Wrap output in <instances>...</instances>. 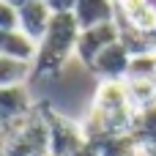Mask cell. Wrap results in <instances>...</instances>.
<instances>
[{
  "instance_id": "obj_3",
  "label": "cell",
  "mask_w": 156,
  "mask_h": 156,
  "mask_svg": "<svg viewBox=\"0 0 156 156\" xmlns=\"http://www.w3.org/2000/svg\"><path fill=\"white\" fill-rule=\"evenodd\" d=\"M3 156H49V134L41 112L33 107V112L16 123H8L0 143Z\"/></svg>"
},
{
  "instance_id": "obj_20",
  "label": "cell",
  "mask_w": 156,
  "mask_h": 156,
  "mask_svg": "<svg viewBox=\"0 0 156 156\" xmlns=\"http://www.w3.org/2000/svg\"><path fill=\"white\" fill-rule=\"evenodd\" d=\"M71 156H99V154H96V151H93V148H90V145L85 143V145H82L80 151H74V154H71Z\"/></svg>"
},
{
  "instance_id": "obj_16",
  "label": "cell",
  "mask_w": 156,
  "mask_h": 156,
  "mask_svg": "<svg viewBox=\"0 0 156 156\" xmlns=\"http://www.w3.org/2000/svg\"><path fill=\"white\" fill-rule=\"evenodd\" d=\"M126 77H143V80H156V55H132ZM123 77V80H126Z\"/></svg>"
},
{
  "instance_id": "obj_15",
  "label": "cell",
  "mask_w": 156,
  "mask_h": 156,
  "mask_svg": "<svg viewBox=\"0 0 156 156\" xmlns=\"http://www.w3.org/2000/svg\"><path fill=\"white\" fill-rule=\"evenodd\" d=\"M126 90H129V99L132 104L140 110V107H148L156 101V80H143V77H126Z\"/></svg>"
},
{
  "instance_id": "obj_17",
  "label": "cell",
  "mask_w": 156,
  "mask_h": 156,
  "mask_svg": "<svg viewBox=\"0 0 156 156\" xmlns=\"http://www.w3.org/2000/svg\"><path fill=\"white\" fill-rule=\"evenodd\" d=\"M0 30H19V19H16V8L5 0H0Z\"/></svg>"
},
{
  "instance_id": "obj_18",
  "label": "cell",
  "mask_w": 156,
  "mask_h": 156,
  "mask_svg": "<svg viewBox=\"0 0 156 156\" xmlns=\"http://www.w3.org/2000/svg\"><path fill=\"white\" fill-rule=\"evenodd\" d=\"M44 3L49 5V11H52V14H71L77 0H44Z\"/></svg>"
},
{
  "instance_id": "obj_2",
  "label": "cell",
  "mask_w": 156,
  "mask_h": 156,
  "mask_svg": "<svg viewBox=\"0 0 156 156\" xmlns=\"http://www.w3.org/2000/svg\"><path fill=\"white\" fill-rule=\"evenodd\" d=\"M77 36H80V25L74 14H52V22L36 49L33 77L41 80L58 77L66 69V63L77 55Z\"/></svg>"
},
{
  "instance_id": "obj_13",
  "label": "cell",
  "mask_w": 156,
  "mask_h": 156,
  "mask_svg": "<svg viewBox=\"0 0 156 156\" xmlns=\"http://www.w3.org/2000/svg\"><path fill=\"white\" fill-rule=\"evenodd\" d=\"M99 156H137V143L132 140V134H107V137H96L88 143Z\"/></svg>"
},
{
  "instance_id": "obj_8",
  "label": "cell",
  "mask_w": 156,
  "mask_h": 156,
  "mask_svg": "<svg viewBox=\"0 0 156 156\" xmlns=\"http://www.w3.org/2000/svg\"><path fill=\"white\" fill-rule=\"evenodd\" d=\"M16 19H19V30L30 38V41H41L49 22H52V11L44 0H27L16 8Z\"/></svg>"
},
{
  "instance_id": "obj_4",
  "label": "cell",
  "mask_w": 156,
  "mask_h": 156,
  "mask_svg": "<svg viewBox=\"0 0 156 156\" xmlns=\"http://www.w3.org/2000/svg\"><path fill=\"white\" fill-rule=\"evenodd\" d=\"M36 110L41 112L44 123H47V134H49V156H71L85 145V134L80 121H71L66 115H60L49 101H38Z\"/></svg>"
},
{
  "instance_id": "obj_14",
  "label": "cell",
  "mask_w": 156,
  "mask_h": 156,
  "mask_svg": "<svg viewBox=\"0 0 156 156\" xmlns=\"http://www.w3.org/2000/svg\"><path fill=\"white\" fill-rule=\"evenodd\" d=\"M30 77H33V63L30 60H19V58L0 55V88L25 85Z\"/></svg>"
},
{
  "instance_id": "obj_9",
  "label": "cell",
  "mask_w": 156,
  "mask_h": 156,
  "mask_svg": "<svg viewBox=\"0 0 156 156\" xmlns=\"http://www.w3.org/2000/svg\"><path fill=\"white\" fill-rule=\"evenodd\" d=\"M33 99L30 90L25 85H11V88H0V118L3 123H16L22 118H27L33 112Z\"/></svg>"
},
{
  "instance_id": "obj_12",
  "label": "cell",
  "mask_w": 156,
  "mask_h": 156,
  "mask_svg": "<svg viewBox=\"0 0 156 156\" xmlns=\"http://www.w3.org/2000/svg\"><path fill=\"white\" fill-rule=\"evenodd\" d=\"M129 134H132V140L137 143V148L156 143V101L148 104V107H140V110L134 112L132 126H129Z\"/></svg>"
},
{
  "instance_id": "obj_22",
  "label": "cell",
  "mask_w": 156,
  "mask_h": 156,
  "mask_svg": "<svg viewBox=\"0 0 156 156\" xmlns=\"http://www.w3.org/2000/svg\"><path fill=\"white\" fill-rule=\"evenodd\" d=\"M3 132H5V123H3V118H0V143H3Z\"/></svg>"
},
{
  "instance_id": "obj_7",
  "label": "cell",
  "mask_w": 156,
  "mask_h": 156,
  "mask_svg": "<svg viewBox=\"0 0 156 156\" xmlns=\"http://www.w3.org/2000/svg\"><path fill=\"white\" fill-rule=\"evenodd\" d=\"M129 63H132V52L118 38V41H112L107 49H101L93 58V63L88 66V71L96 74L99 80H123L126 71H129Z\"/></svg>"
},
{
  "instance_id": "obj_23",
  "label": "cell",
  "mask_w": 156,
  "mask_h": 156,
  "mask_svg": "<svg viewBox=\"0 0 156 156\" xmlns=\"http://www.w3.org/2000/svg\"><path fill=\"white\" fill-rule=\"evenodd\" d=\"M151 3H154V5H156V0H151Z\"/></svg>"
},
{
  "instance_id": "obj_1",
  "label": "cell",
  "mask_w": 156,
  "mask_h": 156,
  "mask_svg": "<svg viewBox=\"0 0 156 156\" xmlns=\"http://www.w3.org/2000/svg\"><path fill=\"white\" fill-rule=\"evenodd\" d=\"M134 112H137V107L129 99L126 82L123 80H101L85 118L80 121L85 143H90L96 137H107V134H126Z\"/></svg>"
},
{
  "instance_id": "obj_6",
  "label": "cell",
  "mask_w": 156,
  "mask_h": 156,
  "mask_svg": "<svg viewBox=\"0 0 156 156\" xmlns=\"http://www.w3.org/2000/svg\"><path fill=\"white\" fill-rule=\"evenodd\" d=\"M115 14L123 30H132V33L156 30V5L151 0H115Z\"/></svg>"
},
{
  "instance_id": "obj_21",
  "label": "cell",
  "mask_w": 156,
  "mask_h": 156,
  "mask_svg": "<svg viewBox=\"0 0 156 156\" xmlns=\"http://www.w3.org/2000/svg\"><path fill=\"white\" fill-rule=\"evenodd\" d=\"M5 3H11L14 8H19V5H22V3H27V0H5Z\"/></svg>"
},
{
  "instance_id": "obj_5",
  "label": "cell",
  "mask_w": 156,
  "mask_h": 156,
  "mask_svg": "<svg viewBox=\"0 0 156 156\" xmlns=\"http://www.w3.org/2000/svg\"><path fill=\"white\" fill-rule=\"evenodd\" d=\"M118 38H121L118 19L115 22L96 25V27H88V30H80V36H77V55L74 58H80V63H85V69H88L93 63V58L101 49H107L112 41H118Z\"/></svg>"
},
{
  "instance_id": "obj_19",
  "label": "cell",
  "mask_w": 156,
  "mask_h": 156,
  "mask_svg": "<svg viewBox=\"0 0 156 156\" xmlns=\"http://www.w3.org/2000/svg\"><path fill=\"white\" fill-rule=\"evenodd\" d=\"M137 156H156V143H151V145H143V148H137Z\"/></svg>"
},
{
  "instance_id": "obj_11",
  "label": "cell",
  "mask_w": 156,
  "mask_h": 156,
  "mask_svg": "<svg viewBox=\"0 0 156 156\" xmlns=\"http://www.w3.org/2000/svg\"><path fill=\"white\" fill-rule=\"evenodd\" d=\"M36 49H38V44L30 41L22 30H0V55L33 63L36 60Z\"/></svg>"
},
{
  "instance_id": "obj_10",
  "label": "cell",
  "mask_w": 156,
  "mask_h": 156,
  "mask_svg": "<svg viewBox=\"0 0 156 156\" xmlns=\"http://www.w3.org/2000/svg\"><path fill=\"white\" fill-rule=\"evenodd\" d=\"M74 19L80 25V30L104 25V22H115V0H77L74 3Z\"/></svg>"
},
{
  "instance_id": "obj_24",
  "label": "cell",
  "mask_w": 156,
  "mask_h": 156,
  "mask_svg": "<svg viewBox=\"0 0 156 156\" xmlns=\"http://www.w3.org/2000/svg\"><path fill=\"white\" fill-rule=\"evenodd\" d=\"M0 156H3V154H0Z\"/></svg>"
}]
</instances>
